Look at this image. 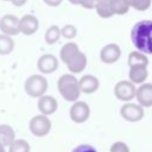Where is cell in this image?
<instances>
[{"instance_id":"484cf974","label":"cell","mask_w":152,"mask_h":152,"mask_svg":"<svg viewBox=\"0 0 152 152\" xmlns=\"http://www.w3.org/2000/svg\"><path fill=\"white\" fill-rule=\"evenodd\" d=\"M109 152H131L129 147L126 142L124 141H115L110 145L109 147Z\"/></svg>"},{"instance_id":"d4e9b609","label":"cell","mask_w":152,"mask_h":152,"mask_svg":"<svg viewBox=\"0 0 152 152\" xmlns=\"http://www.w3.org/2000/svg\"><path fill=\"white\" fill-rule=\"evenodd\" d=\"M76 36H77V28L72 24H66L61 28V37H63L68 40L74 39Z\"/></svg>"},{"instance_id":"3957f363","label":"cell","mask_w":152,"mask_h":152,"mask_svg":"<svg viewBox=\"0 0 152 152\" xmlns=\"http://www.w3.org/2000/svg\"><path fill=\"white\" fill-rule=\"evenodd\" d=\"M57 89L61 96L68 102H76L80 99L81 90L78 87V80L72 74H63L57 81Z\"/></svg>"},{"instance_id":"f1b7e54d","label":"cell","mask_w":152,"mask_h":152,"mask_svg":"<svg viewBox=\"0 0 152 152\" xmlns=\"http://www.w3.org/2000/svg\"><path fill=\"white\" fill-rule=\"evenodd\" d=\"M43 2L50 7H58L63 2V0H43Z\"/></svg>"},{"instance_id":"7a4b0ae2","label":"cell","mask_w":152,"mask_h":152,"mask_svg":"<svg viewBox=\"0 0 152 152\" xmlns=\"http://www.w3.org/2000/svg\"><path fill=\"white\" fill-rule=\"evenodd\" d=\"M128 62V78L133 84H141L148 77V58L139 51H132L127 58Z\"/></svg>"},{"instance_id":"9a60e30c","label":"cell","mask_w":152,"mask_h":152,"mask_svg":"<svg viewBox=\"0 0 152 152\" xmlns=\"http://www.w3.org/2000/svg\"><path fill=\"white\" fill-rule=\"evenodd\" d=\"M87 63H88V59H87L86 53L80 50V51H77V52L65 63V65H66L68 70L70 71V74L76 75V74L82 72V71L86 69Z\"/></svg>"},{"instance_id":"8fae6325","label":"cell","mask_w":152,"mask_h":152,"mask_svg":"<svg viewBox=\"0 0 152 152\" xmlns=\"http://www.w3.org/2000/svg\"><path fill=\"white\" fill-rule=\"evenodd\" d=\"M121 57V49L115 43H109L100 50V59L104 64H114Z\"/></svg>"},{"instance_id":"4dcf8cb0","label":"cell","mask_w":152,"mask_h":152,"mask_svg":"<svg viewBox=\"0 0 152 152\" xmlns=\"http://www.w3.org/2000/svg\"><path fill=\"white\" fill-rule=\"evenodd\" d=\"M71 5H78V0H68Z\"/></svg>"},{"instance_id":"52a82bcc","label":"cell","mask_w":152,"mask_h":152,"mask_svg":"<svg viewBox=\"0 0 152 152\" xmlns=\"http://www.w3.org/2000/svg\"><path fill=\"white\" fill-rule=\"evenodd\" d=\"M135 84H133L131 81H119L114 86V95L118 100L122 102H131L135 97Z\"/></svg>"},{"instance_id":"8992f818","label":"cell","mask_w":152,"mask_h":152,"mask_svg":"<svg viewBox=\"0 0 152 152\" xmlns=\"http://www.w3.org/2000/svg\"><path fill=\"white\" fill-rule=\"evenodd\" d=\"M120 115L128 122H139L145 116V110L141 106L133 102H125L120 107Z\"/></svg>"},{"instance_id":"2e32d148","label":"cell","mask_w":152,"mask_h":152,"mask_svg":"<svg viewBox=\"0 0 152 152\" xmlns=\"http://www.w3.org/2000/svg\"><path fill=\"white\" fill-rule=\"evenodd\" d=\"M78 87H80L81 93L93 94V93L97 91V89L100 88V81L96 76L87 74V75H83L78 80Z\"/></svg>"},{"instance_id":"7c38bea8","label":"cell","mask_w":152,"mask_h":152,"mask_svg":"<svg viewBox=\"0 0 152 152\" xmlns=\"http://www.w3.org/2000/svg\"><path fill=\"white\" fill-rule=\"evenodd\" d=\"M39 28V20L33 14H24L19 18V31L24 36H32Z\"/></svg>"},{"instance_id":"d6986e66","label":"cell","mask_w":152,"mask_h":152,"mask_svg":"<svg viewBox=\"0 0 152 152\" xmlns=\"http://www.w3.org/2000/svg\"><path fill=\"white\" fill-rule=\"evenodd\" d=\"M77 51H80L78 45L76 43H74V42H68V43H65L61 48V50H59V58L65 64Z\"/></svg>"},{"instance_id":"603a6c76","label":"cell","mask_w":152,"mask_h":152,"mask_svg":"<svg viewBox=\"0 0 152 152\" xmlns=\"http://www.w3.org/2000/svg\"><path fill=\"white\" fill-rule=\"evenodd\" d=\"M124 1L129 8H133L139 12L147 11L152 2V0H124Z\"/></svg>"},{"instance_id":"9c48e42d","label":"cell","mask_w":152,"mask_h":152,"mask_svg":"<svg viewBox=\"0 0 152 152\" xmlns=\"http://www.w3.org/2000/svg\"><path fill=\"white\" fill-rule=\"evenodd\" d=\"M0 31L2 34L13 37L20 33L19 31V18L14 14H5L0 18Z\"/></svg>"},{"instance_id":"ac0fdd59","label":"cell","mask_w":152,"mask_h":152,"mask_svg":"<svg viewBox=\"0 0 152 152\" xmlns=\"http://www.w3.org/2000/svg\"><path fill=\"white\" fill-rule=\"evenodd\" d=\"M114 0H95V11L99 17L108 19L113 17L112 13V4Z\"/></svg>"},{"instance_id":"44dd1931","label":"cell","mask_w":152,"mask_h":152,"mask_svg":"<svg viewBox=\"0 0 152 152\" xmlns=\"http://www.w3.org/2000/svg\"><path fill=\"white\" fill-rule=\"evenodd\" d=\"M61 38V27H58L57 25H51L48 27V30L45 31L44 34V40L46 44L52 45L55 43H57Z\"/></svg>"},{"instance_id":"1f68e13d","label":"cell","mask_w":152,"mask_h":152,"mask_svg":"<svg viewBox=\"0 0 152 152\" xmlns=\"http://www.w3.org/2000/svg\"><path fill=\"white\" fill-rule=\"evenodd\" d=\"M0 152H6V147L2 144H0Z\"/></svg>"},{"instance_id":"cb8c5ba5","label":"cell","mask_w":152,"mask_h":152,"mask_svg":"<svg viewBox=\"0 0 152 152\" xmlns=\"http://www.w3.org/2000/svg\"><path fill=\"white\" fill-rule=\"evenodd\" d=\"M129 11V7L125 4L124 0H114L112 4V13L113 15H124Z\"/></svg>"},{"instance_id":"7402d4cb","label":"cell","mask_w":152,"mask_h":152,"mask_svg":"<svg viewBox=\"0 0 152 152\" xmlns=\"http://www.w3.org/2000/svg\"><path fill=\"white\" fill-rule=\"evenodd\" d=\"M8 152H31V146L25 139H15L8 146Z\"/></svg>"},{"instance_id":"30bf717a","label":"cell","mask_w":152,"mask_h":152,"mask_svg":"<svg viewBox=\"0 0 152 152\" xmlns=\"http://www.w3.org/2000/svg\"><path fill=\"white\" fill-rule=\"evenodd\" d=\"M59 62L52 53H44L37 61V69L42 75H49L58 69Z\"/></svg>"},{"instance_id":"5b68a950","label":"cell","mask_w":152,"mask_h":152,"mask_svg":"<svg viewBox=\"0 0 152 152\" xmlns=\"http://www.w3.org/2000/svg\"><path fill=\"white\" fill-rule=\"evenodd\" d=\"M51 128H52L51 120L49 119V116H45L43 114L34 115L28 121V129H30L31 134L37 138H43V137L48 135L50 133Z\"/></svg>"},{"instance_id":"277c9868","label":"cell","mask_w":152,"mask_h":152,"mask_svg":"<svg viewBox=\"0 0 152 152\" xmlns=\"http://www.w3.org/2000/svg\"><path fill=\"white\" fill-rule=\"evenodd\" d=\"M49 88V82L46 77L42 74H33L28 76L24 83L25 93L33 99H39L40 96L45 95Z\"/></svg>"},{"instance_id":"e0dca14e","label":"cell","mask_w":152,"mask_h":152,"mask_svg":"<svg viewBox=\"0 0 152 152\" xmlns=\"http://www.w3.org/2000/svg\"><path fill=\"white\" fill-rule=\"evenodd\" d=\"M15 140V132L11 125L0 124V144L8 147Z\"/></svg>"},{"instance_id":"4fadbf2b","label":"cell","mask_w":152,"mask_h":152,"mask_svg":"<svg viewBox=\"0 0 152 152\" xmlns=\"http://www.w3.org/2000/svg\"><path fill=\"white\" fill-rule=\"evenodd\" d=\"M135 99L142 108L152 107V83H141L135 90Z\"/></svg>"},{"instance_id":"ffe728a7","label":"cell","mask_w":152,"mask_h":152,"mask_svg":"<svg viewBox=\"0 0 152 152\" xmlns=\"http://www.w3.org/2000/svg\"><path fill=\"white\" fill-rule=\"evenodd\" d=\"M14 40L12 37L0 33V56H7L14 50Z\"/></svg>"},{"instance_id":"6da1fadb","label":"cell","mask_w":152,"mask_h":152,"mask_svg":"<svg viewBox=\"0 0 152 152\" xmlns=\"http://www.w3.org/2000/svg\"><path fill=\"white\" fill-rule=\"evenodd\" d=\"M131 42L137 51L144 55H152V20L137 21L131 30Z\"/></svg>"},{"instance_id":"d6a6232c","label":"cell","mask_w":152,"mask_h":152,"mask_svg":"<svg viewBox=\"0 0 152 152\" xmlns=\"http://www.w3.org/2000/svg\"><path fill=\"white\" fill-rule=\"evenodd\" d=\"M2 1H6V2H11L12 0H2Z\"/></svg>"},{"instance_id":"5bb4252c","label":"cell","mask_w":152,"mask_h":152,"mask_svg":"<svg viewBox=\"0 0 152 152\" xmlns=\"http://www.w3.org/2000/svg\"><path fill=\"white\" fill-rule=\"evenodd\" d=\"M37 108L40 114H43L45 116H50V115L55 114L56 110L58 109V102L51 95H43L38 99Z\"/></svg>"},{"instance_id":"83f0119b","label":"cell","mask_w":152,"mask_h":152,"mask_svg":"<svg viewBox=\"0 0 152 152\" xmlns=\"http://www.w3.org/2000/svg\"><path fill=\"white\" fill-rule=\"evenodd\" d=\"M78 5L86 10H94L95 8V0H78Z\"/></svg>"},{"instance_id":"ba28073f","label":"cell","mask_w":152,"mask_h":152,"mask_svg":"<svg viewBox=\"0 0 152 152\" xmlns=\"http://www.w3.org/2000/svg\"><path fill=\"white\" fill-rule=\"evenodd\" d=\"M69 116L75 124H83L90 116V107L84 101H76L69 109Z\"/></svg>"},{"instance_id":"4316f807","label":"cell","mask_w":152,"mask_h":152,"mask_svg":"<svg viewBox=\"0 0 152 152\" xmlns=\"http://www.w3.org/2000/svg\"><path fill=\"white\" fill-rule=\"evenodd\" d=\"M71 152H97V151H96L95 147H93L91 145L81 144V145H77Z\"/></svg>"},{"instance_id":"f546056e","label":"cell","mask_w":152,"mask_h":152,"mask_svg":"<svg viewBox=\"0 0 152 152\" xmlns=\"http://www.w3.org/2000/svg\"><path fill=\"white\" fill-rule=\"evenodd\" d=\"M26 1H27V0H12V1H11V4H12V5H14V6H17V7H20V6L25 5V4H26Z\"/></svg>"}]
</instances>
